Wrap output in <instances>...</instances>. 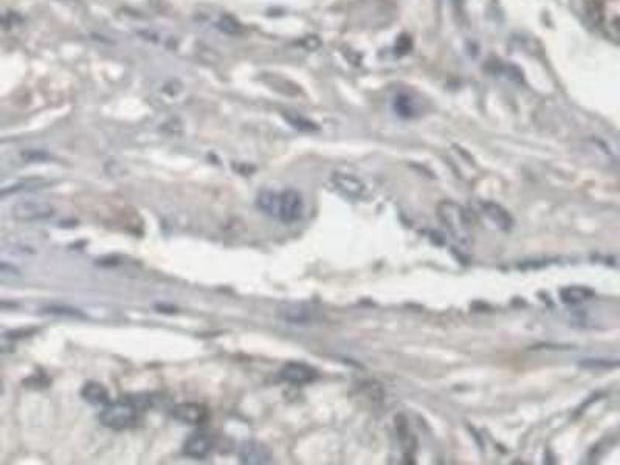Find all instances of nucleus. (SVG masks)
Returning a JSON list of instances; mask_svg holds the SVG:
<instances>
[{"mask_svg": "<svg viewBox=\"0 0 620 465\" xmlns=\"http://www.w3.org/2000/svg\"><path fill=\"white\" fill-rule=\"evenodd\" d=\"M441 222L445 225L451 236L462 246L472 243V222L462 207L453 202H442L438 208Z\"/></svg>", "mask_w": 620, "mask_h": 465, "instance_id": "1", "label": "nucleus"}, {"mask_svg": "<svg viewBox=\"0 0 620 465\" xmlns=\"http://www.w3.org/2000/svg\"><path fill=\"white\" fill-rule=\"evenodd\" d=\"M137 413H139V408L132 402L121 400L106 403V408L99 414V422L106 428L125 430L135 422Z\"/></svg>", "mask_w": 620, "mask_h": 465, "instance_id": "2", "label": "nucleus"}, {"mask_svg": "<svg viewBox=\"0 0 620 465\" xmlns=\"http://www.w3.org/2000/svg\"><path fill=\"white\" fill-rule=\"evenodd\" d=\"M13 217L18 222H41V220H49L55 215L53 205L44 199H25L19 200L11 210Z\"/></svg>", "mask_w": 620, "mask_h": 465, "instance_id": "3", "label": "nucleus"}, {"mask_svg": "<svg viewBox=\"0 0 620 465\" xmlns=\"http://www.w3.org/2000/svg\"><path fill=\"white\" fill-rule=\"evenodd\" d=\"M304 200L303 196L296 189H284L279 193V211L278 219L286 224H293L303 217Z\"/></svg>", "mask_w": 620, "mask_h": 465, "instance_id": "4", "label": "nucleus"}, {"mask_svg": "<svg viewBox=\"0 0 620 465\" xmlns=\"http://www.w3.org/2000/svg\"><path fill=\"white\" fill-rule=\"evenodd\" d=\"M278 317L289 324H312L317 321L318 312L309 304L289 302L278 309Z\"/></svg>", "mask_w": 620, "mask_h": 465, "instance_id": "5", "label": "nucleus"}, {"mask_svg": "<svg viewBox=\"0 0 620 465\" xmlns=\"http://www.w3.org/2000/svg\"><path fill=\"white\" fill-rule=\"evenodd\" d=\"M239 461L245 465H265L273 461V454L262 442L247 440L239 448Z\"/></svg>", "mask_w": 620, "mask_h": 465, "instance_id": "6", "label": "nucleus"}, {"mask_svg": "<svg viewBox=\"0 0 620 465\" xmlns=\"http://www.w3.org/2000/svg\"><path fill=\"white\" fill-rule=\"evenodd\" d=\"M175 421L186 425H202L208 419V409L201 403L196 402H183L175 405L171 411Z\"/></svg>", "mask_w": 620, "mask_h": 465, "instance_id": "7", "label": "nucleus"}, {"mask_svg": "<svg viewBox=\"0 0 620 465\" xmlns=\"http://www.w3.org/2000/svg\"><path fill=\"white\" fill-rule=\"evenodd\" d=\"M281 378L292 385H305L318 377L317 371L304 363H287L279 372Z\"/></svg>", "mask_w": 620, "mask_h": 465, "instance_id": "8", "label": "nucleus"}, {"mask_svg": "<svg viewBox=\"0 0 620 465\" xmlns=\"http://www.w3.org/2000/svg\"><path fill=\"white\" fill-rule=\"evenodd\" d=\"M214 444L210 434L206 433H194L186 439L183 445V454L191 457V459H205L211 453Z\"/></svg>", "mask_w": 620, "mask_h": 465, "instance_id": "9", "label": "nucleus"}, {"mask_svg": "<svg viewBox=\"0 0 620 465\" xmlns=\"http://www.w3.org/2000/svg\"><path fill=\"white\" fill-rule=\"evenodd\" d=\"M332 181L334 185L340 189L343 194H346L349 197H360L365 193V183L354 177L350 174H343V172H334L332 175Z\"/></svg>", "mask_w": 620, "mask_h": 465, "instance_id": "10", "label": "nucleus"}, {"mask_svg": "<svg viewBox=\"0 0 620 465\" xmlns=\"http://www.w3.org/2000/svg\"><path fill=\"white\" fill-rule=\"evenodd\" d=\"M81 397L90 405H106L109 403V391L98 382H87L81 388Z\"/></svg>", "mask_w": 620, "mask_h": 465, "instance_id": "11", "label": "nucleus"}, {"mask_svg": "<svg viewBox=\"0 0 620 465\" xmlns=\"http://www.w3.org/2000/svg\"><path fill=\"white\" fill-rule=\"evenodd\" d=\"M256 207L261 210L265 216L278 219L279 193H274L272 189H262L256 197Z\"/></svg>", "mask_w": 620, "mask_h": 465, "instance_id": "12", "label": "nucleus"}, {"mask_svg": "<svg viewBox=\"0 0 620 465\" xmlns=\"http://www.w3.org/2000/svg\"><path fill=\"white\" fill-rule=\"evenodd\" d=\"M593 296H594L593 291L580 286H571L562 291V301L566 304H571V306H577V304L591 300Z\"/></svg>", "mask_w": 620, "mask_h": 465, "instance_id": "13", "label": "nucleus"}, {"mask_svg": "<svg viewBox=\"0 0 620 465\" xmlns=\"http://www.w3.org/2000/svg\"><path fill=\"white\" fill-rule=\"evenodd\" d=\"M482 212H484V215L492 220L496 227L501 228V230H507V228H510L512 225L510 216L501 207H498V205L486 203L484 207H482Z\"/></svg>", "mask_w": 620, "mask_h": 465, "instance_id": "14", "label": "nucleus"}, {"mask_svg": "<svg viewBox=\"0 0 620 465\" xmlns=\"http://www.w3.org/2000/svg\"><path fill=\"white\" fill-rule=\"evenodd\" d=\"M217 27L225 34H229V36H239V34L243 33V27H242L241 22L237 20L236 18H233V16H228V14H225V16L220 18Z\"/></svg>", "mask_w": 620, "mask_h": 465, "instance_id": "15", "label": "nucleus"}, {"mask_svg": "<svg viewBox=\"0 0 620 465\" xmlns=\"http://www.w3.org/2000/svg\"><path fill=\"white\" fill-rule=\"evenodd\" d=\"M394 109L397 110V113H399L400 117H405V118L412 117V115H415V112H416L415 103H412V98H410L408 95L397 96L396 101H394Z\"/></svg>", "mask_w": 620, "mask_h": 465, "instance_id": "16", "label": "nucleus"}, {"mask_svg": "<svg viewBox=\"0 0 620 465\" xmlns=\"http://www.w3.org/2000/svg\"><path fill=\"white\" fill-rule=\"evenodd\" d=\"M286 118L289 120V123H290V125L295 126V127H298V129H301V131H317V126L313 125L312 121L304 120L303 117H298V115H286Z\"/></svg>", "mask_w": 620, "mask_h": 465, "instance_id": "17", "label": "nucleus"}, {"mask_svg": "<svg viewBox=\"0 0 620 465\" xmlns=\"http://www.w3.org/2000/svg\"><path fill=\"white\" fill-rule=\"evenodd\" d=\"M0 273H8V274H14V273H18V270L14 269L13 265H8V264H2L0 262Z\"/></svg>", "mask_w": 620, "mask_h": 465, "instance_id": "18", "label": "nucleus"}, {"mask_svg": "<svg viewBox=\"0 0 620 465\" xmlns=\"http://www.w3.org/2000/svg\"><path fill=\"white\" fill-rule=\"evenodd\" d=\"M0 394H2V383H0Z\"/></svg>", "mask_w": 620, "mask_h": 465, "instance_id": "19", "label": "nucleus"}]
</instances>
